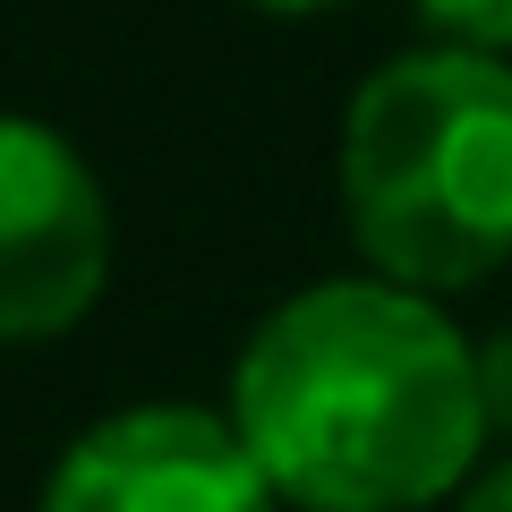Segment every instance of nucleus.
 Returning a JSON list of instances; mask_svg holds the SVG:
<instances>
[{"label":"nucleus","instance_id":"f257e3e1","mask_svg":"<svg viewBox=\"0 0 512 512\" xmlns=\"http://www.w3.org/2000/svg\"><path fill=\"white\" fill-rule=\"evenodd\" d=\"M231 427L299 512H419L470 487L487 419L453 316L402 282H316L239 350Z\"/></svg>","mask_w":512,"mask_h":512},{"label":"nucleus","instance_id":"f03ea898","mask_svg":"<svg viewBox=\"0 0 512 512\" xmlns=\"http://www.w3.org/2000/svg\"><path fill=\"white\" fill-rule=\"evenodd\" d=\"M342 222L402 291H470L512 265V69L402 52L342 111Z\"/></svg>","mask_w":512,"mask_h":512},{"label":"nucleus","instance_id":"7ed1b4c3","mask_svg":"<svg viewBox=\"0 0 512 512\" xmlns=\"http://www.w3.org/2000/svg\"><path fill=\"white\" fill-rule=\"evenodd\" d=\"M111 205L69 137L0 120V342L69 333L103 299Z\"/></svg>","mask_w":512,"mask_h":512},{"label":"nucleus","instance_id":"20e7f679","mask_svg":"<svg viewBox=\"0 0 512 512\" xmlns=\"http://www.w3.org/2000/svg\"><path fill=\"white\" fill-rule=\"evenodd\" d=\"M43 512H282V495L222 410L146 402L60 453Z\"/></svg>","mask_w":512,"mask_h":512},{"label":"nucleus","instance_id":"39448f33","mask_svg":"<svg viewBox=\"0 0 512 512\" xmlns=\"http://www.w3.org/2000/svg\"><path fill=\"white\" fill-rule=\"evenodd\" d=\"M410 18L444 43V52H512V0H410Z\"/></svg>","mask_w":512,"mask_h":512},{"label":"nucleus","instance_id":"423d86ee","mask_svg":"<svg viewBox=\"0 0 512 512\" xmlns=\"http://www.w3.org/2000/svg\"><path fill=\"white\" fill-rule=\"evenodd\" d=\"M470 359H478V419H487V436L512 444V325L470 342Z\"/></svg>","mask_w":512,"mask_h":512},{"label":"nucleus","instance_id":"0eeeda50","mask_svg":"<svg viewBox=\"0 0 512 512\" xmlns=\"http://www.w3.org/2000/svg\"><path fill=\"white\" fill-rule=\"evenodd\" d=\"M461 512H512V461H495V470H478L470 487H461Z\"/></svg>","mask_w":512,"mask_h":512},{"label":"nucleus","instance_id":"6e6552de","mask_svg":"<svg viewBox=\"0 0 512 512\" xmlns=\"http://www.w3.org/2000/svg\"><path fill=\"white\" fill-rule=\"evenodd\" d=\"M248 9H274V18H316V9H342V0H248Z\"/></svg>","mask_w":512,"mask_h":512}]
</instances>
